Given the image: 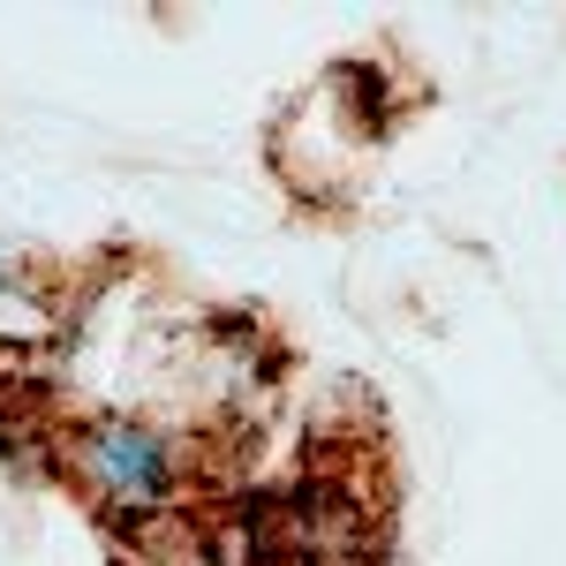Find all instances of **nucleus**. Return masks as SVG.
I'll list each match as a JSON object with an SVG mask.
<instances>
[{
  "instance_id": "obj_1",
  "label": "nucleus",
  "mask_w": 566,
  "mask_h": 566,
  "mask_svg": "<svg viewBox=\"0 0 566 566\" xmlns=\"http://www.w3.org/2000/svg\"><path fill=\"white\" fill-rule=\"evenodd\" d=\"M98 476L114 483L122 499H151L159 491V446L144 431H106L98 438Z\"/></svg>"
}]
</instances>
